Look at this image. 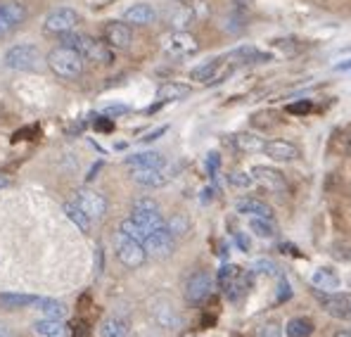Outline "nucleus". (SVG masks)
I'll list each match as a JSON object with an SVG mask.
<instances>
[{
	"instance_id": "nucleus-19",
	"label": "nucleus",
	"mask_w": 351,
	"mask_h": 337,
	"mask_svg": "<svg viewBox=\"0 0 351 337\" xmlns=\"http://www.w3.org/2000/svg\"><path fill=\"white\" fill-rule=\"evenodd\" d=\"M266 157H271L273 162H294L299 157V148H294L287 141H266L263 145Z\"/></svg>"
},
{
	"instance_id": "nucleus-21",
	"label": "nucleus",
	"mask_w": 351,
	"mask_h": 337,
	"mask_svg": "<svg viewBox=\"0 0 351 337\" xmlns=\"http://www.w3.org/2000/svg\"><path fill=\"white\" fill-rule=\"evenodd\" d=\"M235 209L245 216H261V219H273V209L261 200H254V197H247V200H240L235 205Z\"/></svg>"
},
{
	"instance_id": "nucleus-45",
	"label": "nucleus",
	"mask_w": 351,
	"mask_h": 337,
	"mask_svg": "<svg viewBox=\"0 0 351 337\" xmlns=\"http://www.w3.org/2000/svg\"><path fill=\"white\" fill-rule=\"evenodd\" d=\"M332 337H351V330H339V333H335Z\"/></svg>"
},
{
	"instance_id": "nucleus-14",
	"label": "nucleus",
	"mask_w": 351,
	"mask_h": 337,
	"mask_svg": "<svg viewBox=\"0 0 351 337\" xmlns=\"http://www.w3.org/2000/svg\"><path fill=\"white\" fill-rule=\"evenodd\" d=\"M76 22H79V14H76L74 10L60 8L45 17L43 27H45V31H50V34H66V31H74Z\"/></svg>"
},
{
	"instance_id": "nucleus-2",
	"label": "nucleus",
	"mask_w": 351,
	"mask_h": 337,
	"mask_svg": "<svg viewBox=\"0 0 351 337\" xmlns=\"http://www.w3.org/2000/svg\"><path fill=\"white\" fill-rule=\"evenodd\" d=\"M48 67L53 69V74H58L60 79H79L84 71V57L76 53L74 48L60 45L48 55Z\"/></svg>"
},
{
	"instance_id": "nucleus-7",
	"label": "nucleus",
	"mask_w": 351,
	"mask_h": 337,
	"mask_svg": "<svg viewBox=\"0 0 351 337\" xmlns=\"http://www.w3.org/2000/svg\"><path fill=\"white\" fill-rule=\"evenodd\" d=\"M214 292V278L209 276L206 271H197L188 278L185 283V302L197 307V304H204L206 299L211 297Z\"/></svg>"
},
{
	"instance_id": "nucleus-4",
	"label": "nucleus",
	"mask_w": 351,
	"mask_h": 337,
	"mask_svg": "<svg viewBox=\"0 0 351 337\" xmlns=\"http://www.w3.org/2000/svg\"><path fill=\"white\" fill-rule=\"evenodd\" d=\"M40 50L38 45L22 43V45H12V48L5 53V67L14 71H38L40 69Z\"/></svg>"
},
{
	"instance_id": "nucleus-10",
	"label": "nucleus",
	"mask_w": 351,
	"mask_h": 337,
	"mask_svg": "<svg viewBox=\"0 0 351 337\" xmlns=\"http://www.w3.org/2000/svg\"><path fill=\"white\" fill-rule=\"evenodd\" d=\"M149 314H152L154 323L167 330H176L183 323V316L178 314V309H176L169 299H154L152 307H149Z\"/></svg>"
},
{
	"instance_id": "nucleus-29",
	"label": "nucleus",
	"mask_w": 351,
	"mask_h": 337,
	"mask_svg": "<svg viewBox=\"0 0 351 337\" xmlns=\"http://www.w3.org/2000/svg\"><path fill=\"white\" fill-rule=\"evenodd\" d=\"M36 294H22V292H3L0 294V304L5 309H19V307H31L36 304Z\"/></svg>"
},
{
	"instance_id": "nucleus-27",
	"label": "nucleus",
	"mask_w": 351,
	"mask_h": 337,
	"mask_svg": "<svg viewBox=\"0 0 351 337\" xmlns=\"http://www.w3.org/2000/svg\"><path fill=\"white\" fill-rule=\"evenodd\" d=\"M36 309L45 316V318H58V321H64L66 318V307L58 299H45V297H38L36 299Z\"/></svg>"
},
{
	"instance_id": "nucleus-34",
	"label": "nucleus",
	"mask_w": 351,
	"mask_h": 337,
	"mask_svg": "<svg viewBox=\"0 0 351 337\" xmlns=\"http://www.w3.org/2000/svg\"><path fill=\"white\" fill-rule=\"evenodd\" d=\"M250 228L254 235L259 237H273L276 235V226L273 219H261V216H250Z\"/></svg>"
},
{
	"instance_id": "nucleus-38",
	"label": "nucleus",
	"mask_w": 351,
	"mask_h": 337,
	"mask_svg": "<svg viewBox=\"0 0 351 337\" xmlns=\"http://www.w3.org/2000/svg\"><path fill=\"white\" fill-rule=\"evenodd\" d=\"M313 110V102L311 100H302V102H294V105L287 107L290 114H297V117H306L308 112Z\"/></svg>"
},
{
	"instance_id": "nucleus-35",
	"label": "nucleus",
	"mask_w": 351,
	"mask_h": 337,
	"mask_svg": "<svg viewBox=\"0 0 351 337\" xmlns=\"http://www.w3.org/2000/svg\"><path fill=\"white\" fill-rule=\"evenodd\" d=\"M228 181L235 188H252V185H254V178H252V174H247V171H233V174L228 176Z\"/></svg>"
},
{
	"instance_id": "nucleus-32",
	"label": "nucleus",
	"mask_w": 351,
	"mask_h": 337,
	"mask_svg": "<svg viewBox=\"0 0 351 337\" xmlns=\"http://www.w3.org/2000/svg\"><path fill=\"white\" fill-rule=\"evenodd\" d=\"M263 145H266V141L256 133H240L237 136V148L242 152H263Z\"/></svg>"
},
{
	"instance_id": "nucleus-9",
	"label": "nucleus",
	"mask_w": 351,
	"mask_h": 337,
	"mask_svg": "<svg viewBox=\"0 0 351 337\" xmlns=\"http://www.w3.org/2000/svg\"><path fill=\"white\" fill-rule=\"evenodd\" d=\"M250 174H252V178H254V185H261V188L271 190V193H287V181L278 169L256 164Z\"/></svg>"
},
{
	"instance_id": "nucleus-46",
	"label": "nucleus",
	"mask_w": 351,
	"mask_h": 337,
	"mask_svg": "<svg viewBox=\"0 0 351 337\" xmlns=\"http://www.w3.org/2000/svg\"><path fill=\"white\" fill-rule=\"evenodd\" d=\"M5 185H8V178H3V176H0V188H5Z\"/></svg>"
},
{
	"instance_id": "nucleus-11",
	"label": "nucleus",
	"mask_w": 351,
	"mask_h": 337,
	"mask_svg": "<svg viewBox=\"0 0 351 337\" xmlns=\"http://www.w3.org/2000/svg\"><path fill=\"white\" fill-rule=\"evenodd\" d=\"M143 247H145V252L152 254V257H169V254L173 252V235H171V231H169V226L147 233L145 240H143Z\"/></svg>"
},
{
	"instance_id": "nucleus-20",
	"label": "nucleus",
	"mask_w": 351,
	"mask_h": 337,
	"mask_svg": "<svg viewBox=\"0 0 351 337\" xmlns=\"http://www.w3.org/2000/svg\"><path fill=\"white\" fill-rule=\"evenodd\" d=\"M154 19H157V12H154V8H149L147 3H138L123 12V22L136 24V27H147Z\"/></svg>"
},
{
	"instance_id": "nucleus-12",
	"label": "nucleus",
	"mask_w": 351,
	"mask_h": 337,
	"mask_svg": "<svg viewBox=\"0 0 351 337\" xmlns=\"http://www.w3.org/2000/svg\"><path fill=\"white\" fill-rule=\"evenodd\" d=\"M321 307L325 314L335 316V318H344L351 321V294H342V292H325L318 297Z\"/></svg>"
},
{
	"instance_id": "nucleus-1",
	"label": "nucleus",
	"mask_w": 351,
	"mask_h": 337,
	"mask_svg": "<svg viewBox=\"0 0 351 337\" xmlns=\"http://www.w3.org/2000/svg\"><path fill=\"white\" fill-rule=\"evenodd\" d=\"M60 36H62V45L74 48L84 60L102 62V65H110V62L114 60L112 48L107 43H102V40H95L84 34H74V31H66V34H60Z\"/></svg>"
},
{
	"instance_id": "nucleus-24",
	"label": "nucleus",
	"mask_w": 351,
	"mask_h": 337,
	"mask_svg": "<svg viewBox=\"0 0 351 337\" xmlns=\"http://www.w3.org/2000/svg\"><path fill=\"white\" fill-rule=\"evenodd\" d=\"M34 330L38 337H66L69 330H66L64 321H58V318H40L34 323Z\"/></svg>"
},
{
	"instance_id": "nucleus-42",
	"label": "nucleus",
	"mask_w": 351,
	"mask_h": 337,
	"mask_svg": "<svg viewBox=\"0 0 351 337\" xmlns=\"http://www.w3.org/2000/svg\"><path fill=\"white\" fill-rule=\"evenodd\" d=\"M128 107H123V105H114V107H107L105 114H121V112H126Z\"/></svg>"
},
{
	"instance_id": "nucleus-17",
	"label": "nucleus",
	"mask_w": 351,
	"mask_h": 337,
	"mask_svg": "<svg viewBox=\"0 0 351 337\" xmlns=\"http://www.w3.org/2000/svg\"><path fill=\"white\" fill-rule=\"evenodd\" d=\"M308 283H311V288L321 290V292H339V288H342V278H339V273L332 271V268H325V266L311 271Z\"/></svg>"
},
{
	"instance_id": "nucleus-28",
	"label": "nucleus",
	"mask_w": 351,
	"mask_h": 337,
	"mask_svg": "<svg viewBox=\"0 0 351 337\" xmlns=\"http://www.w3.org/2000/svg\"><path fill=\"white\" fill-rule=\"evenodd\" d=\"M128 335V323L119 316H110L102 321L100 325V337H126Z\"/></svg>"
},
{
	"instance_id": "nucleus-5",
	"label": "nucleus",
	"mask_w": 351,
	"mask_h": 337,
	"mask_svg": "<svg viewBox=\"0 0 351 337\" xmlns=\"http://www.w3.org/2000/svg\"><path fill=\"white\" fill-rule=\"evenodd\" d=\"M131 219L136 221L143 231H145V235L152 231H159V228H167V221H164V216H162V209H159L157 202L149 200V197H141V200L133 202Z\"/></svg>"
},
{
	"instance_id": "nucleus-6",
	"label": "nucleus",
	"mask_w": 351,
	"mask_h": 337,
	"mask_svg": "<svg viewBox=\"0 0 351 337\" xmlns=\"http://www.w3.org/2000/svg\"><path fill=\"white\" fill-rule=\"evenodd\" d=\"M114 240H117V257L123 266L126 268H141L143 264H145L147 252H145V247H143V242L133 240L131 235H126V233H121V231L117 233Z\"/></svg>"
},
{
	"instance_id": "nucleus-25",
	"label": "nucleus",
	"mask_w": 351,
	"mask_h": 337,
	"mask_svg": "<svg viewBox=\"0 0 351 337\" xmlns=\"http://www.w3.org/2000/svg\"><path fill=\"white\" fill-rule=\"evenodd\" d=\"M190 93H193V88H190L188 84H176V81H171V84L159 86L157 97H159V102H176V100L188 97Z\"/></svg>"
},
{
	"instance_id": "nucleus-30",
	"label": "nucleus",
	"mask_w": 351,
	"mask_h": 337,
	"mask_svg": "<svg viewBox=\"0 0 351 337\" xmlns=\"http://www.w3.org/2000/svg\"><path fill=\"white\" fill-rule=\"evenodd\" d=\"M64 214L69 216L71 224L79 228L81 233H88V231H90V219H88L86 211L81 209V207L76 205V202H66V205H64Z\"/></svg>"
},
{
	"instance_id": "nucleus-16",
	"label": "nucleus",
	"mask_w": 351,
	"mask_h": 337,
	"mask_svg": "<svg viewBox=\"0 0 351 337\" xmlns=\"http://www.w3.org/2000/svg\"><path fill=\"white\" fill-rule=\"evenodd\" d=\"M27 19V10L19 3H3L0 5V36H8Z\"/></svg>"
},
{
	"instance_id": "nucleus-39",
	"label": "nucleus",
	"mask_w": 351,
	"mask_h": 337,
	"mask_svg": "<svg viewBox=\"0 0 351 337\" xmlns=\"http://www.w3.org/2000/svg\"><path fill=\"white\" fill-rule=\"evenodd\" d=\"M259 337H282V330L278 323H263L259 330Z\"/></svg>"
},
{
	"instance_id": "nucleus-33",
	"label": "nucleus",
	"mask_w": 351,
	"mask_h": 337,
	"mask_svg": "<svg viewBox=\"0 0 351 337\" xmlns=\"http://www.w3.org/2000/svg\"><path fill=\"white\" fill-rule=\"evenodd\" d=\"M233 57H237L240 62H271L273 57L268 53H263L259 48H252V45H245V48H237Z\"/></svg>"
},
{
	"instance_id": "nucleus-37",
	"label": "nucleus",
	"mask_w": 351,
	"mask_h": 337,
	"mask_svg": "<svg viewBox=\"0 0 351 337\" xmlns=\"http://www.w3.org/2000/svg\"><path fill=\"white\" fill-rule=\"evenodd\" d=\"M169 231H171V235L176 237V235H183L185 231H188V221L183 219V216H173L171 221H169Z\"/></svg>"
},
{
	"instance_id": "nucleus-13",
	"label": "nucleus",
	"mask_w": 351,
	"mask_h": 337,
	"mask_svg": "<svg viewBox=\"0 0 351 337\" xmlns=\"http://www.w3.org/2000/svg\"><path fill=\"white\" fill-rule=\"evenodd\" d=\"M131 178L145 188H162L164 183H169L171 174L167 171V167H133Z\"/></svg>"
},
{
	"instance_id": "nucleus-40",
	"label": "nucleus",
	"mask_w": 351,
	"mask_h": 337,
	"mask_svg": "<svg viewBox=\"0 0 351 337\" xmlns=\"http://www.w3.org/2000/svg\"><path fill=\"white\" fill-rule=\"evenodd\" d=\"M254 271L256 273H268V276H276V264L266 262V259H259V262H254Z\"/></svg>"
},
{
	"instance_id": "nucleus-44",
	"label": "nucleus",
	"mask_w": 351,
	"mask_h": 337,
	"mask_svg": "<svg viewBox=\"0 0 351 337\" xmlns=\"http://www.w3.org/2000/svg\"><path fill=\"white\" fill-rule=\"evenodd\" d=\"M337 69H351V60L339 62V65H337Z\"/></svg>"
},
{
	"instance_id": "nucleus-41",
	"label": "nucleus",
	"mask_w": 351,
	"mask_h": 337,
	"mask_svg": "<svg viewBox=\"0 0 351 337\" xmlns=\"http://www.w3.org/2000/svg\"><path fill=\"white\" fill-rule=\"evenodd\" d=\"M219 164H221V157L216 152H211L209 157H206V169H209L211 174H214V171L219 169Z\"/></svg>"
},
{
	"instance_id": "nucleus-22",
	"label": "nucleus",
	"mask_w": 351,
	"mask_h": 337,
	"mask_svg": "<svg viewBox=\"0 0 351 337\" xmlns=\"http://www.w3.org/2000/svg\"><path fill=\"white\" fill-rule=\"evenodd\" d=\"M221 65H223V57H216V60L204 62V65L195 67V69L190 71V79H195V81H202V84H211V81H216V79H219Z\"/></svg>"
},
{
	"instance_id": "nucleus-36",
	"label": "nucleus",
	"mask_w": 351,
	"mask_h": 337,
	"mask_svg": "<svg viewBox=\"0 0 351 337\" xmlns=\"http://www.w3.org/2000/svg\"><path fill=\"white\" fill-rule=\"evenodd\" d=\"M330 145H332L335 152L351 154V133H349V136H342V133H337V136H335V141L330 143Z\"/></svg>"
},
{
	"instance_id": "nucleus-26",
	"label": "nucleus",
	"mask_w": 351,
	"mask_h": 337,
	"mask_svg": "<svg viewBox=\"0 0 351 337\" xmlns=\"http://www.w3.org/2000/svg\"><path fill=\"white\" fill-rule=\"evenodd\" d=\"M128 167H167V159L159 152H138V154H128L126 157Z\"/></svg>"
},
{
	"instance_id": "nucleus-8",
	"label": "nucleus",
	"mask_w": 351,
	"mask_h": 337,
	"mask_svg": "<svg viewBox=\"0 0 351 337\" xmlns=\"http://www.w3.org/2000/svg\"><path fill=\"white\" fill-rule=\"evenodd\" d=\"M164 50L173 57H188V55H195L199 50V43L193 34L183 29H176L167 40H164Z\"/></svg>"
},
{
	"instance_id": "nucleus-43",
	"label": "nucleus",
	"mask_w": 351,
	"mask_h": 337,
	"mask_svg": "<svg viewBox=\"0 0 351 337\" xmlns=\"http://www.w3.org/2000/svg\"><path fill=\"white\" fill-rule=\"evenodd\" d=\"M0 337H17V335H14L12 330L8 328V325H3V323H0Z\"/></svg>"
},
{
	"instance_id": "nucleus-31",
	"label": "nucleus",
	"mask_w": 351,
	"mask_h": 337,
	"mask_svg": "<svg viewBox=\"0 0 351 337\" xmlns=\"http://www.w3.org/2000/svg\"><path fill=\"white\" fill-rule=\"evenodd\" d=\"M285 333H287V337H308L313 333V323L308 318H304V316H299V318H290L287 321Z\"/></svg>"
},
{
	"instance_id": "nucleus-18",
	"label": "nucleus",
	"mask_w": 351,
	"mask_h": 337,
	"mask_svg": "<svg viewBox=\"0 0 351 337\" xmlns=\"http://www.w3.org/2000/svg\"><path fill=\"white\" fill-rule=\"evenodd\" d=\"M131 24L126 22H110L105 27V43L110 48H128L131 45Z\"/></svg>"
},
{
	"instance_id": "nucleus-23",
	"label": "nucleus",
	"mask_w": 351,
	"mask_h": 337,
	"mask_svg": "<svg viewBox=\"0 0 351 337\" xmlns=\"http://www.w3.org/2000/svg\"><path fill=\"white\" fill-rule=\"evenodd\" d=\"M14 91H17L19 97H24L27 102H38L40 97H48V88H45L43 81H22V84H14Z\"/></svg>"
},
{
	"instance_id": "nucleus-15",
	"label": "nucleus",
	"mask_w": 351,
	"mask_h": 337,
	"mask_svg": "<svg viewBox=\"0 0 351 337\" xmlns=\"http://www.w3.org/2000/svg\"><path fill=\"white\" fill-rule=\"evenodd\" d=\"M76 205L86 211V216L90 221L102 219L107 211V200L100 193H95V190H79V193H76Z\"/></svg>"
},
{
	"instance_id": "nucleus-3",
	"label": "nucleus",
	"mask_w": 351,
	"mask_h": 337,
	"mask_svg": "<svg viewBox=\"0 0 351 337\" xmlns=\"http://www.w3.org/2000/svg\"><path fill=\"white\" fill-rule=\"evenodd\" d=\"M219 285L223 288L226 297H228L230 302H240V299L245 297L247 292H250L252 276L245 271V268L228 264V266L221 268V273H219Z\"/></svg>"
}]
</instances>
